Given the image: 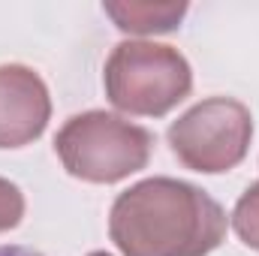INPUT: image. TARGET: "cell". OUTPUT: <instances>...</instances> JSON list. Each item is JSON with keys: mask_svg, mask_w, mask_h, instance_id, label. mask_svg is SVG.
Segmentation results:
<instances>
[{"mask_svg": "<svg viewBox=\"0 0 259 256\" xmlns=\"http://www.w3.org/2000/svg\"><path fill=\"white\" fill-rule=\"evenodd\" d=\"M226 211L187 181L148 178L124 190L109 235L124 256H208L226 238Z\"/></svg>", "mask_w": 259, "mask_h": 256, "instance_id": "1", "label": "cell"}, {"mask_svg": "<svg viewBox=\"0 0 259 256\" xmlns=\"http://www.w3.org/2000/svg\"><path fill=\"white\" fill-rule=\"evenodd\" d=\"M103 81L115 109L142 118H160L190 94L193 72L178 49L130 39L115 46L109 55Z\"/></svg>", "mask_w": 259, "mask_h": 256, "instance_id": "2", "label": "cell"}, {"mask_svg": "<svg viewBox=\"0 0 259 256\" xmlns=\"http://www.w3.org/2000/svg\"><path fill=\"white\" fill-rule=\"evenodd\" d=\"M154 136L112 112H84L69 118L55 136V151L72 178L115 184L151 160Z\"/></svg>", "mask_w": 259, "mask_h": 256, "instance_id": "3", "label": "cell"}, {"mask_svg": "<svg viewBox=\"0 0 259 256\" xmlns=\"http://www.w3.org/2000/svg\"><path fill=\"white\" fill-rule=\"evenodd\" d=\"M250 109L232 97H211L196 103L169 127L172 154L193 172L217 175L235 169L250 148Z\"/></svg>", "mask_w": 259, "mask_h": 256, "instance_id": "4", "label": "cell"}, {"mask_svg": "<svg viewBox=\"0 0 259 256\" xmlns=\"http://www.w3.org/2000/svg\"><path fill=\"white\" fill-rule=\"evenodd\" d=\"M52 97L39 72L21 64L0 66V148H24L42 136Z\"/></svg>", "mask_w": 259, "mask_h": 256, "instance_id": "5", "label": "cell"}, {"mask_svg": "<svg viewBox=\"0 0 259 256\" xmlns=\"http://www.w3.org/2000/svg\"><path fill=\"white\" fill-rule=\"evenodd\" d=\"M106 15L115 18V24L124 33H169L178 27V21L187 12V3H151V0H124V3H106Z\"/></svg>", "mask_w": 259, "mask_h": 256, "instance_id": "6", "label": "cell"}, {"mask_svg": "<svg viewBox=\"0 0 259 256\" xmlns=\"http://www.w3.org/2000/svg\"><path fill=\"white\" fill-rule=\"evenodd\" d=\"M232 229L247 247L259 250V181L253 187H247L241 193V199L235 202V208H232Z\"/></svg>", "mask_w": 259, "mask_h": 256, "instance_id": "7", "label": "cell"}, {"mask_svg": "<svg viewBox=\"0 0 259 256\" xmlns=\"http://www.w3.org/2000/svg\"><path fill=\"white\" fill-rule=\"evenodd\" d=\"M21 217H24V196L12 181L0 178V232L15 229Z\"/></svg>", "mask_w": 259, "mask_h": 256, "instance_id": "8", "label": "cell"}, {"mask_svg": "<svg viewBox=\"0 0 259 256\" xmlns=\"http://www.w3.org/2000/svg\"><path fill=\"white\" fill-rule=\"evenodd\" d=\"M0 256H46L33 247H21V244H0Z\"/></svg>", "mask_w": 259, "mask_h": 256, "instance_id": "9", "label": "cell"}, {"mask_svg": "<svg viewBox=\"0 0 259 256\" xmlns=\"http://www.w3.org/2000/svg\"><path fill=\"white\" fill-rule=\"evenodd\" d=\"M88 256H109L106 250H94V253H88Z\"/></svg>", "mask_w": 259, "mask_h": 256, "instance_id": "10", "label": "cell"}]
</instances>
